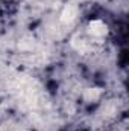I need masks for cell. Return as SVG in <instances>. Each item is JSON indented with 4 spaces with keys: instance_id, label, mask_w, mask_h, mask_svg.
<instances>
[{
    "instance_id": "6da1fadb",
    "label": "cell",
    "mask_w": 129,
    "mask_h": 131,
    "mask_svg": "<svg viewBox=\"0 0 129 131\" xmlns=\"http://www.w3.org/2000/svg\"><path fill=\"white\" fill-rule=\"evenodd\" d=\"M76 15H78V9L74 6H67L62 11V14H61V20L64 23H71L76 18Z\"/></svg>"
},
{
    "instance_id": "7a4b0ae2",
    "label": "cell",
    "mask_w": 129,
    "mask_h": 131,
    "mask_svg": "<svg viewBox=\"0 0 129 131\" xmlns=\"http://www.w3.org/2000/svg\"><path fill=\"white\" fill-rule=\"evenodd\" d=\"M90 32L93 34V35H103V34L106 32V26L102 23V21H99V20H94L91 25H90Z\"/></svg>"
}]
</instances>
